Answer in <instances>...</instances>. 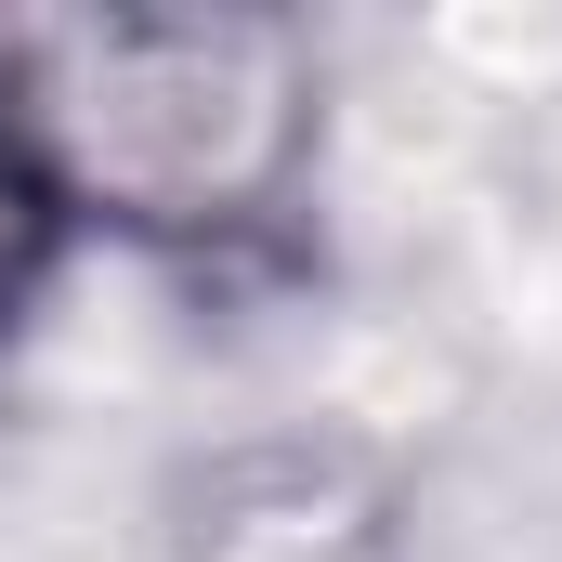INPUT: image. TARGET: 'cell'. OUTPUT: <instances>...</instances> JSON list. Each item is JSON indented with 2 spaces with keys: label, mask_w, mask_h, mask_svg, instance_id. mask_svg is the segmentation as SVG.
Segmentation results:
<instances>
[{
  "label": "cell",
  "mask_w": 562,
  "mask_h": 562,
  "mask_svg": "<svg viewBox=\"0 0 562 562\" xmlns=\"http://www.w3.org/2000/svg\"><path fill=\"white\" fill-rule=\"evenodd\" d=\"M13 119L79 249H119L170 288H276L314 249L327 40L276 0L40 13Z\"/></svg>",
  "instance_id": "1"
},
{
  "label": "cell",
  "mask_w": 562,
  "mask_h": 562,
  "mask_svg": "<svg viewBox=\"0 0 562 562\" xmlns=\"http://www.w3.org/2000/svg\"><path fill=\"white\" fill-rule=\"evenodd\" d=\"M170 562H406V471L353 431H236L170 471Z\"/></svg>",
  "instance_id": "2"
},
{
  "label": "cell",
  "mask_w": 562,
  "mask_h": 562,
  "mask_svg": "<svg viewBox=\"0 0 562 562\" xmlns=\"http://www.w3.org/2000/svg\"><path fill=\"white\" fill-rule=\"evenodd\" d=\"M26 26H40V13H26ZM13 92H26V79H0V353L26 340V314H40V301L66 288V262H79V223H66V196H53L26 119H13Z\"/></svg>",
  "instance_id": "3"
}]
</instances>
